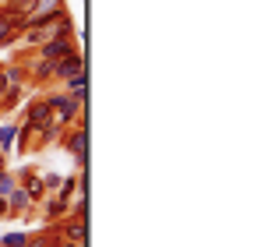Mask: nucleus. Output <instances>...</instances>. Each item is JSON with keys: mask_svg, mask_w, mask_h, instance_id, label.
Segmentation results:
<instances>
[{"mask_svg": "<svg viewBox=\"0 0 261 247\" xmlns=\"http://www.w3.org/2000/svg\"><path fill=\"white\" fill-rule=\"evenodd\" d=\"M0 166H4V149H0Z\"/></svg>", "mask_w": 261, "mask_h": 247, "instance_id": "5701e85b", "label": "nucleus"}, {"mask_svg": "<svg viewBox=\"0 0 261 247\" xmlns=\"http://www.w3.org/2000/svg\"><path fill=\"white\" fill-rule=\"evenodd\" d=\"M64 92L74 95L78 103H85V99H88V75H74V78H67V82H64Z\"/></svg>", "mask_w": 261, "mask_h": 247, "instance_id": "4468645a", "label": "nucleus"}, {"mask_svg": "<svg viewBox=\"0 0 261 247\" xmlns=\"http://www.w3.org/2000/svg\"><path fill=\"white\" fill-rule=\"evenodd\" d=\"M60 244V237H57V226L49 223L46 230H39V233H29V247H57Z\"/></svg>", "mask_w": 261, "mask_h": 247, "instance_id": "ddd939ff", "label": "nucleus"}, {"mask_svg": "<svg viewBox=\"0 0 261 247\" xmlns=\"http://www.w3.org/2000/svg\"><path fill=\"white\" fill-rule=\"evenodd\" d=\"M49 120H53V113H49V106L43 99H32L21 113V127H39V124H49Z\"/></svg>", "mask_w": 261, "mask_h": 247, "instance_id": "0eeeda50", "label": "nucleus"}, {"mask_svg": "<svg viewBox=\"0 0 261 247\" xmlns=\"http://www.w3.org/2000/svg\"><path fill=\"white\" fill-rule=\"evenodd\" d=\"M32 205H36V202H32V198H29V194H25L21 187H14V191L7 194V208H11V219H18V215H29V212H32Z\"/></svg>", "mask_w": 261, "mask_h": 247, "instance_id": "9d476101", "label": "nucleus"}, {"mask_svg": "<svg viewBox=\"0 0 261 247\" xmlns=\"http://www.w3.org/2000/svg\"><path fill=\"white\" fill-rule=\"evenodd\" d=\"M21 39V29L7 18V14H0V50H11V46H18Z\"/></svg>", "mask_w": 261, "mask_h": 247, "instance_id": "9b49d317", "label": "nucleus"}, {"mask_svg": "<svg viewBox=\"0 0 261 247\" xmlns=\"http://www.w3.org/2000/svg\"><path fill=\"white\" fill-rule=\"evenodd\" d=\"M4 92H7V78L0 75V95H4Z\"/></svg>", "mask_w": 261, "mask_h": 247, "instance_id": "4be33fe9", "label": "nucleus"}, {"mask_svg": "<svg viewBox=\"0 0 261 247\" xmlns=\"http://www.w3.org/2000/svg\"><path fill=\"white\" fill-rule=\"evenodd\" d=\"M43 184H46V194H57V187H60V177H57V173H43Z\"/></svg>", "mask_w": 261, "mask_h": 247, "instance_id": "6ab92c4d", "label": "nucleus"}, {"mask_svg": "<svg viewBox=\"0 0 261 247\" xmlns=\"http://www.w3.org/2000/svg\"><path fill=\"white\" fill-rule=\"evenodd\" d=\"M57 247H85V244H71V240H60Z\"/></svg>", "mask_w": 261, "mask_h": 247, "instance_id": "412c9836", "label": "nucleus"}, {"mask_svg": "<svg viewBox=\"0 0 261 247\" xmlns=\"http://www.w3.org/2000/svg\"><path fill=\"white\" fill-rule=\"evenodd\" d=\"M53 226H57V237H60V240L88 244V219H74V215H67V219H60V223H53Z\"/></svg>", "mask_w": 261, "mask_h": 247, "instance_id": "7ed1b4c3", "label": "nucleus"}, {"mask_svg": "<svg viewBox=\"0 0 261 247\" xmlns=\"http://www.w3.org/2000/svg\"><path fill=\"white\" fill-rule=\"evenodd\" d=\"M74 50H78V46H74V39H46L43 46L36 50V53H39V57H46V60H53V64H57L60 57H67V53H74Z\"/></svg>", "mask_w": 261, "mask_h": 247, "instance_id": "6e6552de", "label": "nucleus"}, {"mask_svg": "<svg viewBox=\"0 0 261 247\" xmlns=\"http://www.w3.org/2000/svg\"><path fill=\"white\" fill-rule=\"evenodd\" d=\"M43 215H46V223H60V219L71 215V202L60 198V194H46L43 198Z\"/></svg>", "mask_w": 261, "mask_h": 247, "instance_id": "423d86ee", "label": "nucleus"}, {"mask_svg": "<svg viewBox=\"0 0 261 247\" xmlns=\"http://www.w3.org/2000/svg\"><path fill=\"white\" fill-rule=\"evenodd\" d=\"M18 60L25 64V71H29V82L49 88V82H53V60L39 57L36 50H29V53H18Z\"/></svg>", "mask_w": 261, "mask_h": 247, "instance_id": "f257e3e1", "label": "nucleus"}, {"mask_svg": "<svg viewBox=\"0 0 261 247\" xmlns=\"http://www.w3.org/2000/svg\"><path fill=\"white\" fill-rule=\"evenodd\" d=\"M0 219H11V208H7V198L0 194Z\"/></svg>", "mask_w": 261, "mask_h": 247, "instance_id": "aec40b11", "label": "nucleus"}, {"mask_svg": "<svg viewBox=\"0 0 261 247\" xmlns=\"http://www.w3.org/2000/svg\"><path fill=\"white\" fill-rule=\"evenodd\" d=\"M0 75L7 78V85H29V71H25L21 60H14V64H0Z\"/></svg>", "mask_w": 261, "mask_h": 247, "instance_id": "f8f14e48", "label": "nucleus"}, {"mask_svg": "<svg viewBox=\"0 0 261 247\" xmlns=\"http://www.w3.org/2000/svg\"><path fill=\"white\" fill-rule=\"evenodd\" d=\"M14 187H18V177H14V173H11L7 166H0V194L7 198V194H11Z\"/></svg>", "mask_w": 261, "mask_h": 247, "instance_id": "f3484780", "label": "nucleus"}, {"mask_svg": "<svg viewBox=\"0 0 261 247\" xmlns=\"http://www.w3.org/2000/svg\"><path fill=\"white\" fill-rule=\"evenodd\" d=\"M46 39H53L46 25H25V29H21V39H18V42H21V46H29V50H39Z\"/></svg>", "mask_w": 261, "mask_h": 247, "instance_id": "1a4fd4ad", "label": "nucleus"}, {"mask_svg": "<svg viewBox=\"0 0 261 247\" xmlns=\"http://www.w3.org/2000/svg\"><path fill=\"white\" fill-rule=\"evenodd\" d=\"M21 95H25V85H7V92L0 95V113H11V110H18Z\"/></svg>", "mask_w": 261, "mask_h": 247, "instance_id": "2eb2a0df", "label": "nucleus"}, {"mask_svg": "<svg viewBox=\"0 0 261 247\" xmlns=\"http://www.w3.org/2000/svg\"><path fill=\"white\" fill-rule=\"evenodd\" d=\"M0 247H29V233H4Z\"/></svg>", "mask_w": 261, "mask_h": 247, "instance_id": "a211bd4d", "label": "nucleus"}, {"mask_svg": "<svg viewBox=\"0 0 261 247\" xmlns=\"http://www.w3.org/2000/svg\"><path fill=\"white\" fill-rule=\"evenodd\" d=\"M64 7H67V0H32L29 4V25H49Z\"/></svg>", "mask_w": 261, "mask_h": 247, "instance_id": "f03ea898", "label": "nucleus"}, {"mask_svg": "<svg viewBox=\"0 0 261 247\" xmlns=\"http://www.w3.org/2000/svg\"><path fill=\"white\" fill-rule=\"evenodd\" d=\"M74 75H85V57H82V50H74V53H67V57H60L57 64H53V82H67V78H74Z\"/></svg>", "mask_w": 261, "mask_h": 247, "instance_id": "20e7f679", "label": "nucleus"}, {"mask_svg": "<svg viewBox=\"0 0 261 247\" xmlns=\"http://www.w3.org/2000/svg\"><path fill=\"white\" fill-rule=\"evenodd\" d=\"M14 138H18V124H0V149H4V156L14 152Z\"/></svg>", "mask_w": 261, "mask_h": 247, "instance_id": "dca6fc26", "label": "nucleus"}, {"mask_svg": "<svg viewBox=\"0 0 261 247\" xmlns=\"http://www.w3.org/2000/svg\"><path fill=\"white\" fill-rule=\"evenodd\" d=\"M18 177V187L32 198V202H43L46 198V184H43V173L36 169V166H25L21 173H14Z\"/></svg>", "mask_w": 261, "mask_h": 247, "instance_id": "39448f33", "label": "nucleus"}]
</instances>
